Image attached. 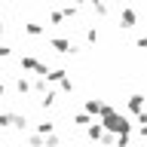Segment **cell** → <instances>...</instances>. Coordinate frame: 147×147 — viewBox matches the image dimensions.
Returning a JSON list of instances; mask_svg holds the SVG:
<instances>
[{"label": "cell", "mask_w": 147, "mask_h": 147, "mask_svg": "<svg viewBox=\"0 0 147 147\" xmlns=\"http://www.w3.org/2000/svg\"><path fill=\"white\" fill-rule=\"evenodd\" d=\"M101 132H104V129H101L98 123H89V126H86V135H89V141H98Z\"/></svg>", "instance_id": "10"}, {"label": "cell", "mask_w": 147, "mask_h": 147, "mask_svg": "<svg viewBox=\"0 0 147 147\" xmlns=\"http://www.w3.org/2000/svg\"><path fill=\"white\" fill-rule=\"evenodd\" d=\"M49 89H52V83H46V77H37V80L31 83V92H40V95H46Z\"/></svg>", "instance_id": "7"}, {"label": "cell", "mask_w": 147, "mask_h": 147, "mask_svg": "<svg viewBox=\"0 0 147 147\" xmlns=\"http://www.w3.org/2000/svg\"><path fill=\"white\" fill-rule=\"evenodd\" d=\"M12 126V113H0V129H6Z\"/></svg>", "instance_id": "20"}, {"label": "cell", "mask_w": 147, "mask_h": 147, "mask_svg": "<svg viewBox=\"0 0 147 147\" xmlns=\"http://www.w3.org/2000/svg\"><path fill=\"white\" fill-rule=\"evenodd\" d=\"M9 55H12V49H9L6 43H0V58H9Z\"/></svg>", "instance_id": "21"}, {"label": "cell", "mask_w": 147, "mask_h": 147, "mask_svg": "<svg viewBox=\"0 0 147 147\" xmlns=\"http://www.w3.org/2000/svg\"><path fill=\"white\" fill-rule=\"evenodd\" d=\"M25 144H28V147H43V135L31 132V135H25Z\"/></svg>", "instance_id": "14"}, {"label": "cell", "mask_w": 147, "mask_h": 147, "mask_svg": "<svg viewBox=\"0 0 147 147\" xmlns=\"http://www.w3.org/2000/svg\"><path fill=\"white\" fill-rule=\"evenodd\" d=\"M138 25V12L132 6H123V12H119V28H135Z\"/></svg>", "instance_id": "4"}, {"label": "cell", "mask_w": 147, "mask_h": 147, "mask_svg": "<svg viewBox=\"0 0 147 147\" xmlns=\"http://www.w3.org/2000/svg\"><path fill=\"white\" fill-rule=\"evenodd\" d=\"M3 95H6V86H3V80H0V98H3Z\"/></svg>", "instance_id": "24"}, {"label": "cell", "mask_w": 147, "mask_h": 147, "mask_svg": "<svg viewBox=\"0 0 147 147\" xmlns=\"http://www.w3.org/2000/svg\"><path fill=\"white\" fill-rule=\"evenodd\" d=\"M98 28H86V43H89V46H95V43H98Z\"/></svg>", "instance_id": "17"}, {"label": "cell", "mask_w": 147, "mask_h": 147, "mask_svg": "<svg viewBox=\"0 0 147 147\" xmlns=\"http://www.w3.org/2000/svg\"><path fill=\"white\" fill-rule=\"evenodd\" d=\"M110 3H119V6H129V0H110Z\"/></svg>", "instance_id": "23"}, {"label": "cell", "mask_w": 147, "mask_h": 147, "mask_svg": "<svg viewBox=\"0 0 147 147\" xmlns=\"http://www.w3.org/2000/svg\"><path fill=\"white\" fill-rule=\"evenodd\" d=\"M25 34L40 37V34H43V25H40V22H28V25H25Z\"/></svg>", "instance_id": "13"}, {"label": "cell", "mask_w": 147, "mask_h": 147, "mask_svg": "<svg viewBox=\"0 0 147 147\" xmlns=\"http://www.w3.org/2000/svg\"><path fill=\"white\" fill-rule=\"evenodd\" d=\"M18 67H22V71L37 74V77H46V71H49V64H43L37 55H22V58H18Z\"/></svg>", "instance_id": "2"}, {"label": "cell", "mask_w": 147, "mask_h": 147, "mask_svg": "<svg viewBox=\"0 0 147 147\" xmlns=\"http://www.w3.org/2000/svg\"><path fill=\"white\" fill-rule=\"evenodd\" d=\"M74 3H77V6H80V3H92V6H95V3H101V0H74Z\"/></svg>", "instance_id": "22"}, {"label": "cell", "mask_w": 147, "mask_h": 147, "mask_svg": "<svg viewBox=\"0 0 147 147\" xmlns=\"http://www.w3.org/2000/svg\"><path fill=\"white\" fill-rule=\"evenodd\" d=\"M107 107H110V104H107V101H101V98H86V113H89V117H95V113L101 117Z\"/></svg>", "instance_id": "5"}, {"label": "cell", "mask_w": 147, "mask_h": 147, "mask_svg": "<svg viewBox=\"0 0 147 147\" xmlns=\"http://www.w3.org/2000/svg\"><path fill=\"white\" fill-rule=\"evenodd\" d=\"M74 89H77V83H74L71 77H67V74H64L61 80H58V92H61V95H71Z\"/></svg>", "instance_id": "8"}, {"label": "cell", "mask_w": 147, "mask_h": 147, "mask_svg": "<svg viewBox=\"0 0 147 147\" xmlns=\"http://www.w3.org/2000/svg\"><path fill=\"white\" fill-rule=\"evenodd\" d=\"M64 74H67L64 67H52V71H46V83H58Z\"/></svg>", "instance_id": "11"}, {"label": "cell", "mask_w": 147, "mask_h": 147, "mask_svg": "<svg viewBox=\"0 0 147 147\" xmlns=\"http://www.w3.org/2000/svg\"><path fill=\"white\" fill-rule=\"evenodd\" d=\"M0 141H3V135H0Z\"/></svg>", "instance_id": "26"}, {"label": "cell", "mask_w": 147, "mask_h": 147, "mask_svg": "<svg viewBox=\"0 0 147 147\" xmlns=\"http://www.w3.org/2000/svg\"><path fill=\"white\" fill-rule=\"evenodd\" d=\"M12 129H18V132H25V129H28V119L22 117V113H12Z\"/></svg>", "instance_id": "15"}, {"label": "cell", "mask_w": 147, "mask_h": 147, "mask_svg": "<svg viewBox=\"0 0 147 147\" xmlns=\"http://www.w3.org/2000/svg\"><path fill=\"white\" fill-rule=\"evenodd\" d=\"M16 92L18 95H28V92H31V80H28V77H18L16 80Z\"/></svg>", "instance_id": "12"}, {"label": "cell", "mask_w": 147, "mask_h": 147, "mask_svg": "<svg viewBox=\"0 0 147 147\" xmlns=\"http://www.w3.org/2000/svg\"><path fill=\"white\" fill-rule=\"evenodd\" d=\"M61 16H64V18H71V16H77V3H67V6L61 9Z\"/></svg>", "instance_id": "19"}, {"label": "cell", "mask_w": 147, "mask_h": 147, "mask_svg": "<svg viewBox=\"0 0 147 147\" xmlns=\"http://www.w3.org/2000/svg\"><path fill=\"white\" fill-rule=\"evenodd\" d=\"M126 110L135 117V113H141L144 110V95L141 92H135V95H129V101H126Z\"/></svg>", "instance_id": "6"}, {"label": "cell", "mask_w": 147, "mask_h": 147, "mask_svg": "<svg viewBox=\"0 0 147 147\" xmlns=\"http://www.w3.org/2000/svg\"><path fill=\"white\" fill-rule=\"evenodd\" d=\"M61 22H64L61 9H52V12H49V25H61Z\"/></svg>", "instance_id": "18"}, {"label": "cell", "mask_w": 147, "mask_h": 147, "mask_svg": "<svg viewBox=\"0 0 147 147\" xmlns=\"http://www.w3.org/2000/svg\"><path fill=\"white\" fill-rule=\"evenodd\" d=\"M3 31H6V25H3V22H0V34H3Z\"/></svg>", "instance_id": "25"}, {"label": "cell", "mask_w": 147, "mask_h": 147, "mask_svg": "<svg viewBox=\"0 0 147 147\" xmlns=\"http://www.w3.org/2000/svg\"><path fill=\"white\" fill-rule=\"evenodd\" d=\"M49 46H52L55 52H61V55L77 52V43H74V40H67V37H49Z\"/></svg>", "instance_id": "3"}, {"label": "cell", "mask_w": 147, "mask_h": 147, "mask_svg": "<svg viewBox=\"0 0 147 147\" xmlns=\"http://www.w3.org/2000/svg\"><path fill=\"white\" fill-rule=\"evenodd\" d=\"M55 132V123H37V135H52Z\"/></svg>", "instance_id": "16"}, {"label": "cell", "mask_w": 147, "mask_h": 147, "mask_svg": "<svg viewBox=\"0 0 147 147\" xmlns=\"http://www.w3.org/2000/svg\"><path fill=\"white\" fill-rule=\"evenodd\" d=\"M101 129L110 132V135H126V132L135 129V123H132L126 113H119L117 107H107L104 113H101Z\"/></svg>", "instance_id": "1"}, {"label": "cell", "mask_w": 147, "mask_h": 147, "mask_svg": "<svg viewBox=\"0 0 147 147\" xmlns=\"http://www.w3.org/2000/svg\"><path fill=\"white\" fill-rule=\"evenodd\" d=\"M89 123H92V117L86 113V110H83V113H74V126H77V129H86Z\"/></svg>", "instance_id": "9"}]
</instances>
